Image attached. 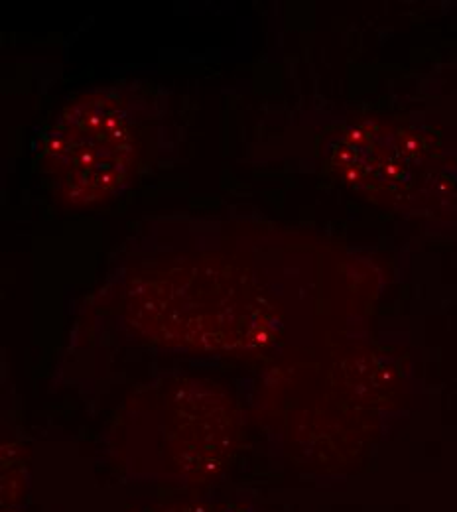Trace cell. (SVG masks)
Masks as SVG:
<instances>
[{
  "instance_id": "obj_1",
  "label": "cell",
  "mask_w": 457,
  "mask_h": 512,
  "mask_svg": "<svg viewBox=\"0 0 457 512\" xmlns=\"http://www.w3.org/2000/svg\"><path fill=\"white\" fill-rule=\"evenodd\" d=\"M134 136L117 101L89 95L73 103L48 138L44 166L69 205L119 192L134 168Z\"/></svg>"
}]
</instances>
